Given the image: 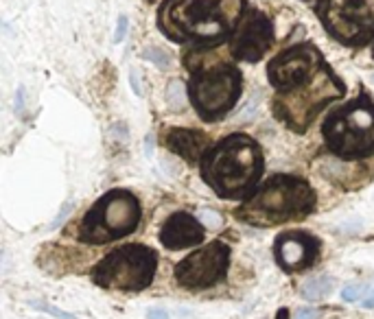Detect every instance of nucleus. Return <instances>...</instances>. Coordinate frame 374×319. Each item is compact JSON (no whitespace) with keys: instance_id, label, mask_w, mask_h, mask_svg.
Segmentation results:
<instances>
[{"instance_id":"nucleus-1","label":"nucleus","mask_w":374,"mask_h":319,"mask_svg":"<svg viewBox=\"0 0 374 319\" xmlns=\"http://www.w3.org/2000/svg\"><path fill=\"white\" fill-rule=\"evenodd\" d=\"M267 79L276 88L274 114L291 131H307L326 105L346 95V85L311 42L295 44L267 64Z\"/></svg>"},{"instance_id":"nucleus-2","label":"nucleus","mask_w":374,"mask_h":319,"mask_svg":"<svg viewBox=\"0 0 374 319\" xmlns=\"http://www.w3.org/2000/svg\"><path fill=\"white\" fill-rule=\"evenodd\" d=\"M247 5L245 0H162L158 28L177 44L217 49L232 38Z\"/></svg>"},{"instance_id":"nucleus-3","label":"nucleus","mask_w":374,"mask_h":319,"mask_svg":"<svg viewBox=\"0 0 374 319\" xmlns=\"http://www.w3.org/2000/svg\"><path fill=\"white\" fill-rule=\"evenodd\" d=\"M202 177L221 199H250L265 169L263 149L245 133H230L206 151Z\"/></svg>"},{"instance_id":"nucleus-4","label":"nucleus","mask_w":374,"mask_h":319,"mask_svg":"<svg viewBox=\"0 0 374 319\" xmlns=\"http://www.w3.org/2000/svg\"><path fill=\"white\" fill-rule=\"evenodd\" d=\"M190 70L188 99L206 123L226 116L241 97L243 77L228 57L215 55V49H193L186 55Z\"/></svg>"},{"instance_id":"nucleus-5","label":"nucleus","mask_w":374,"mask_h":319,"mask_svg":"<svg viewBox=\"0 0 374 319\" xmlns=\"http://www.w3.org/2000/svg\"><path fill=\"white\" fill-rule=\"evenodd\" d=\"M313 210H316V190L307 179L274 175L236 210V217L252 225L269 227L307 219Z\"/></svg>"},{"instance_id":"nucleus-6","label":"nucleus","mask_w":374,"mask_h":319,"mask_svg":"<svg viewBox=\"0 0 374 319\" xmlns=\"http://www.w3.org/2000/svg\"><path fill=\"white\" fill-rule=\"evenodd\" d=\"M322 136L337 158L361 160L374 156V101L361 92L326 116Z\"/></svg>"},{"instance_id":"nucleus-7","label":"nucleus","mask_w":374,"mask_h":319,"mask_svg":"<svg viewBox=\"0 0 374 319\" xmlns=\"http://www.w3.org/2000/svg\"><path fill=\"white\" fill-rule=\"evenodd\" d=\"M140 223V204L129 190L116 188L101 197L88 210L79 225V240L90 245L118 240L131 234Z\"/></svg>"},{"instance_id":"nucleus-8","label":"nucleus","mask_w":374,"mask_h":319,"mask_svg":"<svg viewBox=\"0 0 374 319\" xmlns=\"http://www.w3.org/2000/svg\"><path fill=\"white\" fill-rule=\"evenodd\" d=\"M158 269V254L147 245H123L112 250L92 271L95 284L103 288L143 291Z\"/></svg>"},{"instance_id":"nucleus-9","label":"nucleus","mask_w":374,"mask_h":319,"mask_svg":"<svg viewBox=\"0 0 374 319\" xmlns=\"http://www.w3.org/2000/svg\"><path fill=\"white\" fill-rule=\"evenodd\" d=\"M324 31L343 47H366L374 40V0H320Z\"/></svg>"},{"instance_id":"nucleus-10","label":"nucleus","mask_w":374,"mask_h":319,"mask_svg":"<svg viewBox=\"0 0 374 319\" xmlns=\"http://www.w3.org/2000/svg\"><path fill=\"white\" fill-rule=\"evenodd\" d=\"M230 265V247L221 240H213L197 252L186 256L175 267V280L184 288H206L226 278Z\"/></svg>"},{"instance_id":"nucleus-11","label":"nucleus","mask_w":374,"mask_h":319,"mask_svg":"<svg viewBox=\"0 0 374 319\" xmlns=\"http://www.w3.org/2000/svg\"><path fill=\"white\" fill-rule=\"evenodd\" d=\"M274 44V24L257 7L247 5L241 22L230 38V57L236 62H259Z\"/></svg>"},{"instance_id":"nucleus-12","label":"nucleus","mask_w":374,"mask_h":319,"mask_svg":"<svg viewBox=\"0 0 374 319\" xmlns=\"http://www.w3.org/2000/svg\"><path fill=\"white\" fill-rule=\"evenodd\" d=\"M276 263L285 271H300L311 267L320 256V238L309 232H285L274 243Z\"/></svg>"},{"instance_id":"nucleus-13","label":"nucleus","mask_w":374,"mask_h":319,"mask_svg":"<svg viewBox=\"0 0 374 319\" xmlns=\"http://www.w3.org/2000/svg\"><path fill=\"white\" fill-rule=\"evenodd\" d=\"M204 236V225L188 212H175L160 227V243L167 250H186L200 245Z\"/></svg>"},{"instance_id":"nucleus-14","label":"nucleus","mask_w":374,"mask_h":319,"mask_svg":"<svg viewBox=\"0 0 374 319\" xmlns=\"http://www.w3.org/2000/svg\"><path fill=\"white\" fill-rule=\"evenodd\" d=\"M164 145H167L175 156L184 158L190 164L202 162L204 154L211 149V147H208V138L202 131L182 129V127H175V129H171L167 136H164Z\"/></svg>"},{"instance_id":"nucleus-15","label":"nucleus","mask_w":374,"mask_h":319,"mask_svg":"<svg viewBox=\"0 0 374 319\" xmlns=\"http://www.w3.org/2000/svg\"><path fill=\"white\" fill-rule=\"evenodd\" d=\"M331 291H333V278H328V276H316L302 284V295L313 302L324 300Z\"/></svg>"},{"instance_id":"nucleus-16","label":"nucleus","mask_w":374,"mask_h":319,"mask_svg":"<svg viewBox=\"0 0 374 319\" xmlns=\"http://www.w3.org/2000/svg\"><path fill=\"white\" fill-rule=\"evenodd\" d=\"M167 103L173 112H184L186 108V88L179 79H173L167 88Z\"/></svg>"},{"instance_id":"nucleus-17","label":"nucleus","mask_w":374,"mask_h":319,"mask_svg":"<svg viewBox=\"0 0 374 319\" xmlns=\"http://www.w3.org/2000/svg\"><path fill=\"white\" fill-rule=\"evenodd\" d=\"M143 57L149 59V62H152V64H156L158 68H167V66L171 64L169 55L164 53L162 49H158V47H147V49L143 51Z\"/></svg>"},{"instance_id":"nucleus-18","label":"nucleus","mask_w":374,"mask_h":319,"mask_svg":"<svg viewBox=\"0 0 374 319\" xmlns=\"http://www.w3.org/2000/svg\"><path fill=\"white\" fill-rule=\"evenodd\" d=\"M370 284H352V286H346L341 291V297H343V302H355V300H359V295H361L364 291H368L370 293Z\"/></svg>"},{"instance_id":"nucleus-19","label":"nucleus","mask_w":374,"mask_h":319,"mask_svg":"<svg viewBox=\"0 0 374 319\" xmlns=\"http://www.w3.org/2000/svg\"><path fill=\"white\" fill-rule=\"evenodd\" d=\"M127 35V16H118V24H116V33H114V42L116 44H121Z\"/></svg>"},{"instance_id":"nucleus-20","label":"nucleus","mask_w":374,"mask_h":319,"mask_svg":"<svg viewBox=\"0 0 374 319\" xmlns=\"http://www.w3.org/2000/svg\"><path fill=\"white\" fill-rule=\"evenodd\" d=\"M35 306H40L42 311H47V313H51V315H55V317H62V319H74L72 315H68V313H64V311H57V309H53V306H44V304H35Z\"/></svg>"},{"instance_id":"nucleus-21","label":"nucleus","mask_w":374,"mask_h":319,"mask_svg":"<svg viewBox=\"0 0 374 319\" xmlns=\"http://www.w3.org/2000/svg\"><path fill=\"white\" fill-rule=\"evenodd\" d=\"M318 317H320V313L316 309H300L295 319H318Z\"/></svg>"},{"instance_id":"nucleus-22","label":"nucleus","mask_w":374,"mask_h":319,"mask_svg":"<svg viewBox=\"0 0 374 319\" xmlns=\"http://www.w3.org/2000/svg\"><path fill=\"white\" fill-rule=\"evenodd\" d=\"M129 79H131V85H133V92H136L138 97H143L145 92H143V85L138 83V72L131 70V72H129Z\"/></svg>"},{"instance_id":"nucleus-23","label":"nucleus","mask_w":374,"mask_h":319,"mask_svg":"<svg viewBox=\"0 0 374 319\" xmlns=\"http://www.w3.org/2000/svg\"><path fill=\"white\" fill-rule=\"evenodd\" d=\"M147 317L149 319H169V313L164 311V309H149Z\"/></svg>"},{"instance_id":"nucleus-24","label":"nucleus","mask_w":374,"mask_h":319,"mask_svg":"<svg viewBox=\"0 0 374 319\" xmlns=\"http://www.w3.org/2000/svg\"><path fill=\"white\" fill-rule=\"evenodd\" d=\"M16 110L22 114V110H24V88H20L18 92H16Z\"/></svg>"},{"instance_id":"nucleus-25","label":"nucleus","mask_w":374,"mask_h":319,"mask_svg":"<svg viewBox=\"0 0 374 319\" xmlns=\"http://www.w3.org/2000/svg\"><path fill=\"white\" fill-rule=\"evenodd\" d=\"M361 306H366V309H374V291H370V293L364 297Z\"/></svg>"},{"instance_id":"nucleus-26","label":"nucleus","mask_w":374,"mask_h":319,"mask_svg":"<svg viewBox=\"0 0 374 319\" xmlns=\"http://www.w3.org/2000/svg\"><path fill=\"white\" fill-rule=\"evenodd\" d=\"M204 219H206L208 223H213V225H219V219L215 217V212H204Z\"/></svg>"},{"instance_id":"nucleus-27","label":"nucleus","mask_w":374,"mask_h":319,"mask_svg":"<svg viewBox=\"0 0 374 319\" xmlns=\"http://www.w3.org/2000/svg\"><path fill=\"white\" fill-rule=\"evenodd\" d=\"M276 319H289V311L287 309H280L278 311V317Z\"/></svg>"},{"instance_id":"nucleus-28","label":"nucleus","mask_w":374,"mask_h":319,"mask_svg":"<svg viewBox=\"0 0 374 319\" xmlns=\"http://www.w3.org/2000/svg\"><path fill=\"white\" fill-rule=\"evenodd\" d=\"M304 3H316V5H318V3H320V0H304Z\"/></svg>"},{"instance_id":"nucleus-29","label":"nucleus","mask_w":374,"mask_h":319,"mask_svg":"<svg viewBox=\"0 0 374 319\" xmlns=\"http://www.w3.org/2000/svg\"><path fill=\"white\" fill-rule=\"evenodd\" d=\"M372 57H374V47H372Z\"/></svg>"}]
</instances>
